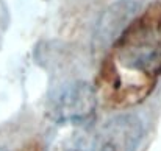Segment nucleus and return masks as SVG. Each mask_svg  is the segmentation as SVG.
I'll return each mask as SVG.
<instances>
[{"label": "nucleus", "mask_w": 161, "mask_h": 151, "mask_svg": "<svg viewBox=\"0 0 161 151\" xmlns=\"http://www.w3.org/2000/svg\"><path fill=\"white\" fill-rule=\"evenodd\" d=\"M161 76V3L130 22L105 56L96 89L108 106L128 109L146 100Z\"/></svg>", "instance_id": "nucleus-1"}, {"label": "nucleus", "mask_w": 161, "mask_h": 151, "mask_svg": "<svg viewBox=\"0 0 161 151\" xmlns=\"http://www.w3.org/2000/svg\"><path fill=\"white\" fill-rule=\"evenodd\" d=\"M96 89L85 81H77L58 92L50 104L49 114L59 126H89L96 117Z\"/></svg>", "instance_id": "nucleus-2"}, {"label": "nucleus", "mask_w": 161, "mask_h": 151, "mask_svg": "<svg viewBox=\"0 0 161 151\" xmlns=\"http://www.w3.org/2000/svg\"><path fill=\"white\" fill-rule=\"evenodd\" d=\"M142 123L133 114H120L102 125L94 137V151H136Z\"/></svg>", "instance_id": "nucleus-3"}, {"label": "nucleus", "mask_w": 161, "mask_h": 151, "mask_svg": "<svg viewBox=\"0 0 161 151\" xmlns=\"http://www.w3.org/2000/svg\"><path fill=\"white\" fill-rule=\"evenodd\" d=\"M47 151H94V137L88 126H61Z\"/></svg>", "instance_id": "nucleus-4"}, {"label": "nucleus", "mask_w": 161, "mask_h": 151, "mask_svg": "<svg viewBox=\"0 0 161 151\" xmlns=\"http://www.w3.org/2000/svg\"><path fill=\"white\" fill-rule=\"evenodd\" d=\"M27 151H36V150H35V148H33V150H31V147H30V148H28V150H27Z\"/></svg>", "instance_id": "nucleus-5"}]
</instances>
